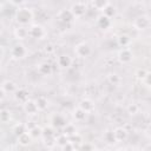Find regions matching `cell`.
Wrapping results in <instances>:
<instances>
[{"label": "cell", "instance_id": "25", "mask_svg": "<svg viewBox=\"0 0 151 151\" xmlns=\"http://www.w3.org/2000/svg\"><path fill=\"white\" fill-rule=\"evenodd\" d=\"M35 103H37V105H38L39 111H44V110H46L47 106H48V101H47V99H46L44 96L38 97V98L35 99Z\"/></svg>", "mask_w": 151, "mask_h": 151}, {"label": "cell", "instance_id": "10", "mask_svg": "<svg viewBox=\"0 0 151 151\" xmlns=\"http://www.w3.org/2000/svg\"><path fill=\"white\" fill-rule=\"evenodd\" d=\"M67 124L68 123H67L66 118L63 114H60V113H57V114H54L52 117V125L54 127H58V129H61L63 130Z\"/></svg>", "mask_w": 151, "mask_h": 151}, {"label": "cell", "instance_id": "5", "mask_svg": "<svg viewBox=\"0 0 151 151\" xmlns=\"http://www.w3.org/2000/svg\"><path fill=\"white\" fill-rule=\"evenodd\" d=\"M151 21L146 15H139L133 20V26L137 29H146L147 27H150Z\"/></svg>", "mask_w": 151, "mask_h": 151}, {"label": "cell", "instance_id": "27", "mask_svg": "<svg viewBox=\"0 0 151 151\" xmlns=\"http://www.w3.org/2000/svg\"><path fill=\"white\" fill-rule=\"evenodd\" d=\"M107 81L111 84V85H119L120 81H122V78L119 74L117 73H110L107 76Z\"/></svg>", "mask_w": 151, "mask_h": 151}, {"label": "cell", "instance_id": "6", "mask_svg": "<svg viewBox=\"0 0 151 151\" xmlns=\"http://www.w3.org/2000/svg\"><path fill=\"white\" fill-rule=\"evenodd\" d=\"M133 59V53L130 48H122L118 52V60L122 64H129Z\"/></svg>", "mask_w": 151, "mask_h": 151}, {"label": "cell", "instance_id": "9", "mask_svg": "<svg viewBox=\"0 0 151 151\" xmlns=\"http://www.w3.org/2000/svg\"><path fill=\"white\" fill-rule=\"evenodd\" d=\"M17 90H18V86L13 80L7 79V80H4L1 84V92L2 93H15Z\"/></svg>", "mask_w": 151, "mask_h": 151}, {"label": "cell", "instance_id": "20", "mask_svg": "<svg viewBox=\"0 0 151 151\" xmlns=\"http://www.w3.org/2000/svg\"><path fill=\"white\" fill-rule=\"evenodd\" d=\"M117 42H118V45L122 46L123 48H127V46H129L130 42H131V38H130L127 34H120V35H118V38H117Z\"/></svg>", "mask_w": 151, "mask_h": 151}, {"label": "cell", "instance_id": "14", "mask_svg": "<svg viewBox=\"0 0 151 151\" xmlns=\"http://www.w3.org/2000/svg\"><path fill=\"white\" fill-rule=\"evenodd\" d=\"M24 111H25L27 114H35V113L39 111L35 100H31V99H28V100L24 104Z\"/></svg>", "mask_w": 151, "mask_h": 151}, {"label": "cell", "instance_id": "36", "mask_svg": "<svg viewBox=\"0 0 151 151\" xmlns=\"http://www.w3.org/2000/svg\"><path fill=\"white\" fill-rule=\"evenodd\" d=\"M146 74H147V71H146L145 68H138V70L136 71V77H137L138 79H142V80H143Z\"/></svg>", "mask_w": 151, "mask_h": 151}, {"label": "cell", "instance_id": "38", "mask_svg": "<svg viewBox=\"0 0 151 151\" xmlns=\"http://www.w3.org/2000/svg\"><path fill=\"white\" fill-rule=\"evenodd\" d=\"M63 151H74L76 150V147H74V144H72L71 142H68L66 145H64L63 147Z\"/></svg>", "mask_w": 151, "mask_h": 151}, {"label": "cell", "instance_id": "29", "mask_svg": "<svg viewBox=\"0 0 151 151\" xmlns=\"http://www.w3.org/2000/svg\"><path fill=\"white\" fill-rule=\"evenodd\" d=\"M28 133L32 138H39L42 136V129L39 127V126H33L28 130Z\"/></svg>", "mask_w": 151, "mask_h": 151}, {"label": "cell", "instance_id": "24", "mask_svg": "<svg viewBox=\"0 0 151 151\" xmlns=\"http://www.w3.org/2000/svg\"><path fill=\"white\" fill-rule=\"evenodd\" d=\"M116 13H117L116 7H114L112 4H110V2H109V4H107V6L103 9V14H104V15H106L107 18H110V19H111V18H113V17L116 15Z\"/></svg>", "mask_w": 151, "mask_h": 151}, {"label": "cell", "instance_id": "42", "mask_svg": "<svg viewBox=\"0 0 151 151\" xmlns=\"http://www.w3.org/2000/svg\"><path fill=\"white\" fill-rule=\"evenodd\" d=\"M150 129H151V123H150Z\"/></svg>", "mask_w": 151, "mask_h": 151}, {"label": "cell", "instance_id": "2", "mask_svg": "<svg viewBox=\"0 0 151 151\" xmlns=\"http://www.w3.org/2000/svg\"><path fill=\"white\" fill-rule=\"evenodd\" d=\"M71 12L73 13V15L76 18H81L86 14V11H87V5L84 2V1H77V2H73L70 7Z\"/></svg>", "mask_w": 151, "mask_h": 151}, {"label": "cell", "instance_id": "1", "mask_svg": "<svg viewBox=\"0 0 151 151\" xmlns=\"http://www.w3.org/2000/svg\"><path fill=\"white\" fill-rule=\"evenodd\" d=\"M15 21L20 25V26H26L28 25L32 19H33V12L31 8L28 7H21L18 8V11L15 12Z\"/></svg>", "mask_w": 151, "mask_h": 151}, {"label": "cell", "instance_id": "28", "mask_svg": "<svg viewBox=\"0 0 151 151\" xmlns=\"http://www.w3.org/2000/svg\"><path fill=\"white\" fill-rule=\"evenodd\" d=\"M31 140H32V137L29 136V133H28V132H27V133L21 134L20 137H18V142H19V144H20V145H22V146H27V145L31 143Z\"/></svg>", "mask_w": 151, "mask_h": 151}, {"label": "cell", "instance_id": "12", "mask_svg": "<svg viewBox=\"0 0 151 151\" xmlns=\"http://www.w3.org/2000/svg\"><path fill=\"white\" fill-rule=\"evenodd\" d=\"M37 70H38V73L41 74V76H50L52 72H53V68H52V65L47 61H44V63H40L38 66H37Z\"/></svg>", "mask_w": 151, "mask_h": 151}, {"label": "cell", "instance_id": "31", "mask_svg": "<svg viewBox=\"0 0 151 151\" xmlns=\"http://www.w3.org/2000/svg\"><path fill=\"white\" fill-rule=\"evenodd\" d=\"M42 137H44V138H47V137H55L53 127H52V126H45V127L42 129Z\"/></svg>", "mask_w": 151, "mask_h": 151}, {"label": "cell", "instance_id": "22", "mask_svg": "<svg viewBox=\"0 0 151 151\" xmlns=\"http://www.w3.org/2000/svg\"><path fill=\"white\" fill-rule=\"evenodd\" d=\"M86 116H87V113H86L85 111H83L80 107H76V109L73 110V118H74L77 122H83V120H85Z\"/></svg>", "mask_w": 151, "mask_h": 151}, {"label": "cell", "instance_id": "26", "mask_svg": "<svg viewBox=\"0 0 151 151\" xmlns=\"http://www.w3.org/2000/svg\"><path fill=\"white\" fill-rule=\"evenodd\" d=\"M107 4H109V1H106V0H94L91 2L92 7H94V9H98V11H103L107 6Z\"/></svg>", "mask_w": 151, "mask_h": 151}, {"label": "cell", "instance_id": "41", "mask_svg": "<svg viewBox=\"0 0 151 151\" xmlns=\"http://www.w3.org/2000/svg\"><path fill=\"white\" fill-rule=\"evenodd\" d=\"M116 151H126V149H124V147H119V149H117Z\"/></svg>", "mask_w": 151, "mask_h": 151}, {"label": "cell", "instance_id": "40", "mask_svg": "<svg viewBox=\"0 0 151 151\" xmlns=\"http://www.w3.org/2000/svg\"><path fill=\"white\" fill-rule=\"evenodd\" d=\"M45 51H46L47 53H52V52L54 51V48H53V46H52V45H47V46L45 47Z\"/></svg>", "mask_w": 151, "mask_h": 151}, {"label": "cell", "instance_id": "21", "mask_svg": "<svg viewBox=\"0 0 151 151\" xmlns=\"http://www.w3.org/2000/svg\"><path fill=\"white\" fill-rule=\"evenodd\" d=\"M13 133L17 136V137H20L21 134L24 133H27V126L22 123H18L13 126Z\"/></svg>", "mask_w": 151, "mask_h": 151}, {"label": "cell", "instance_id": "35", "mask_svg": "<svg viewBox=\"0 0 151 151\" xmlns=\"http://www.w3.org/2000/svg\"><path fill=\"white\" fill-rule=\"evenodd\" d=\"M44 140H45V145L47 147H53L57 144L55 137H47V138H44Z\"/></svg>", "mask_w": 151, "mask_h": 151}, {"label": "cell", "instance_id": "15", "mask_svg": "<svg viewBox=\"0 0 151 151\" xmlns=\"http://www.w3.org/2000/svg\"><path fill=\"white\" fill-rule=\"evenodd\" d=\"M97 26L100 29H107L111 26V19L107 18L106 15H104V14H100L97 18Z\"/></svg>", "mask_w": 151, "mask_h": 151}, {"label": "cell", "instance_id": "18", "mask_svg": "<svg viewBox=\"0 0 151 151\" xmlns=\"http://www.w3.org/2000/svg\"><path fill=\"white\" fill-rule=\"evenodd\" d=\"M103 138L110 145H113V144L117 143V138L114 136V130H106L104 132V134H103Z\"/></svg>", "mask_w": 151, "mask_h": 151}, {"label": "cell", "instance_id": "13", "mask_svg": "<svg viewBox=\"0 0 151 151\" xmlns=\"http://www.w3.org/2000/svg\"><path fill=\"white\" fill-rule=\"evenodd\" d=\"M57 64L61 68H68L72 65V58L68 54H60L57 59Z\"/></svg>", "mask_w": 151, "mask_h": 151}, {"label": "cell", "instance_id": "39", "mask_svg": "<svg viewBox=\"0 0 151 151\" xmlns=\"http://www.w3.org/2000/svg\"><path fill=\"white\" fill-rule=\"evenodd\" d=\"M144 84L147 85V86H151V72H147V74L145 76V78L143 79Z\"/></svg>", "mask_w": 151, "mask_h": 151}, {"label": "cell", "instance_id": "30", "mask_svg": "<svg viewBox=\"0 0 151 151\" xmlns=\"http://www.w3.org/2000/svg\"><path fill=\"white\" fill-rule=\"evenodd\" d=\"M55 142H57V145H59V146H64V145H66L68 142H70V138L66 136V134H64V133H60L59 136H57L55 137Z\"/></svg>", "mask_w": 151, "mask_h": 151}, {"label": "cell", "instance_id": "34", "mask_svg": "<svg viewBox=\"0 0 151 151\" xmlns=\"http://www.w3.org/2000/svg\"><path fill=\"white\" fill-rule=\"evenodd\" d=\"M74 151H94V147H93L92 144H90V143H85V144H81L78 149L76 147Z\"/></svg>", "mask_w": 151, "mask_h": 151}, {"label": "cell", "instance_id": "43", "mask_svg": "<svg viewBox=\"0 0 151 151\" xmlns=\"http://www.w3.org/2000/svg\"><path fill=\"white\" fill-rule=\"evenodd\" d=\"M4 151H7V150H4Z\"/></svg>", "mask_w": 151, "mask_h": 151}, {"label": "cell", "instance_id": "19", "mask_svg": "<svg viewBox=\"0 0 151 151\" xmlns=\"http://www.w3.org/2000/svg\"><path fill=\"white\" fill-rule=\"evenodd\" d=\"M127 134H129V132H127V130L125 127H120L119 126V127H116L114 129V136L117 138V142L125 140L127 138Z\"/></svg>", "mask_w": 151, "mask_h": 151}, {"label": "cell", "instance_id": "7", "mask_svg": "<svg viewBox=\"0 0 151 151\" xmlns=\"http://www.w3.org/2000/svg\"><path fill=\"white\" fill-rule=\"evenodd\" d=\"M26 53H27V51L22 44H15L11 50V55L14 59H21L26 55Z\"/></svg>", "mask_w": 151, "mask_h": 151}, {"label": "cell", "instance_id": "11", "mask_svg": "<svg viewBox=\"0 0 151 151\" xmlns=\"http://www.w3.org/2000/svg\"><path fill=\"white\" fill-rule=\"evenodd\" d=\"M78 107H80V109H81L83 111H85L86 113H90V112H92V111L94 110V104H93V101H92L91 99L84 98V99H81V100L79 101Z\"/></svg>", "mask_w": 151, "mask_h": 151}, {"label": "cell", "instance_id": "8", "mask_svg": "<svg viewBox=\"0 0 151 151\" xmlns=\"http://www.w3.org/2000/svg\"><path fill=\"white\" fill-rule=\"evenodd\" d=\"M58 19H59L61 22H64V24H70V22H72V21L76 19V17L73 15V13L71 12L70 8H68V9L64 8V9H61V11L58 13Z\"/></svg>", "mask_w": 151, "mask_h": 151}, {"label": "cell", "instance_id": "37", "mask_svg": "<svg viewBox=\"0 0 151 151\" xmlns=\"http://www.w3.org/2000/svg\"><path fill=\"white\" fill-rule=\"evenodd\" d=\"M70 142L72 143V144H80L81 143V137L78 134V133H76L74 136H72V137H70Z\"/></svg>", "mask_w": 151, "mask_h": 151}, {"label": "cell", "instance_id": "4", "mask_svg": "<svg viewBox=\"0 0 151 151\" xmlns=\"http://www.w3.org/2000/svg\"><path fill=\"white\" fill-rule=\"evenodd\" d=\"M45 33L46 32H45L44 27L39 24H34L28 28V35L33 39H41V38H44Z\"/></svg>", "mask_w": 151, "mask_h": 151}, {"label": "cell", "instance_id": "33", "mask_svg": "<svg viewBox=\"0 0 151 151\" xmlns=\"http://www.w3.org/2000/svg\"><path fill=\"white\" fill-rule=\"evenodd\" d=\"M127 113H130V114H136V113H138V111H139V106L136 104V103H131V104H129L127 105Z\"/></svg>", "mask_w": 151, "mask_h": 151}, {"label": "cell", "instance_id": "17", "mask_svg": "<svg viewBox=\"0 0 151 151\" xmlns=\"http://www.w3.org/2000/svg\"><path fill=\"white\" fill-rule=\"evenodd\" d=\"M28 35V29L25 27V26H18L15 29H14V37L19 40H24L26 39Z\"/></svg>", "mask_w": 151, "mask_h": 151}, {"label": "cell", "instance_id": "3", "mask_svg": "<svg viewBox=\"0 0 151 151\" xmlns=\"http://www.w3.org/2000/svg\"><path fill=\"white\" fill-rule=\"evenodd\" d=\"M91 52H92V50L87 42H79L74 47V53L79 58H86L91 54Z\"/></svg>", "mask_w": 151, "mask_h": 151}, {"label": "cell", "instance_id": "32", "mask_svg": "<svg viewBox=\"0 0 151 151\" xmlns=\"http://www.w3.org/2000/svg\"><path fill=\"white\" fill-rule=\"evenodd\" d=\"M0 119H1L2 123L9 122V119H11V113H9V111L6 110V109H2V110H1V113H0Z\"/></svg>", "mask_w": 151, "mask_h": 151}, {"label": "cell", "instance_id": "23", "mask_svg": "<svg viewBox=\"0 0 151 151\" xmlns=\"http://www.w3.org/2000/svg\"><path fill=\"white\" fill-rule=\"evenodd\" d=\"M61 133H64V134H66L68 138L70 137H72V136H74L76 133H78L77 132V129H76V125H73V124H71V123H68L64 129H63V132Z\"/></svg>", "mask_w": 151, "mask_h": 151}, {"label": "cell", "instance_id": "16", "mask_svg": "<svg viewBox=\"0 0 151 151\" xmlns=\"http://www.w3.org/2000/svg\"><path fill=\"white\" fill-rule=\"evenodd\" d=\"M28 91L26 90V88H24V87H20V88H18L17 90V92L14 93V97H15V99L18 100V101H21V103H26L27 100H28Z\"/></svg>", "mask_w": 151, "mask_h": 151}]
</instances>
